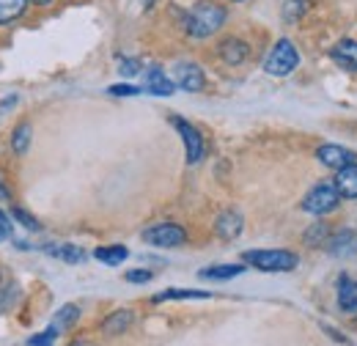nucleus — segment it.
<instances>
[{"instance_id": "obj_3", "label": "nucleus", "mask_w": 357, "mask_h": 346, "mask_svg": "<svg viewBox=\"0 0 357 346\" xmlns=\"http://www.w3.org/2000/svg\"><path fill=\"white\" fill-rule=\"evenodd\" d=\"M300 63V52L297 47L289 42V39H280V42L272 47V52L267 55V63H264V72L272 77H289Z\"/></svg>"}, {"instance_id": "obj_25", "label": "nucleus", "mask_w": 357, "mask_h": 346, "mask_svg": "<svg viewBox=\"0 0 357 346\" xmlns=\"http://www.w3.org/2000/svg\"><path fill=\"white\" fill-rule=\"evenodd\" d=\"M305 242H308L311 248L321 245V242H327V225H324V223H316L311 231L305 234Z\"/></svg>"}, {"instance_id": "obj_8", "label": "nucleus", "mask_w": 357, "mask_h": 346, "mask_svg": "<svg viewBox=\"0 0 357 346\" xmlns=\"http://www.w3.org/2000/svg\"><path fill=\"white\" fill-rule=\"evenodd\" d=\"M176 83L184 88V91H190V93H198V91H204L206 77H204V72H201V66H198V63H178L176 66Z\"/></svg>"}, {"instance_id": "obj_4", "label": "nucleus", "mask_w": 357, "mask_h": 346, "mask_svg": "<svg viewBox=\"0 0 357 346\" xmlns=\"http://www.w3.org/2000/svg\"><path fill=\"white\" fill-rule=\"evenodd\" d=\"M338 204H341V193L335 190V184H316L311 193L305 195V201H303V209L305 212H311V215H330V212H335L338 209Z\"/></svg>"}, {"instance_id": "obj_11", "label": "nucleus", "mask_w": 357, "mask_h": 346, "mask_svg": "<svg viewBox=\"0 0 357 346\" xmlns=\"http://www.w3.org/2000/svg\"><path fill=\"white\" fill-rule=\"evenodd\" d=\"M333 61L338 63V66H344V69H349V72H357V42L352 39H344V42H338L333 47Z\"/></svg>"}, {"instance_id": "obj_2", "label": "nucleus", "mask_w": 357, "mask_h": 346, "mask_svg": "<svg viewBox=\"0 0 357 346\" xmlns=\"http://www.w3.org/2000/svg\"><path fill=\"white\" fill-rule=\"evenodd\" d=\"M242 259L261 272H291L300 264L291 250H248Z\"/></svg>"}, {"instance_id": "obj_33", "label": "nucleus", "mask_w": 357, "mask_h": 346, "mask_svg": "<svg viewBox=\"0 0 357 346\" xmlns=\"http://www.w3.org/2000/svg\"><path fill=\"white\" fill-rule=\"evenodd\" d=\"M69 346H93L91 341H86V338H80V341H75V344H69Z\"/></svg>"}, {"instance_id": "obj_15", "label": "nucleus", "mask_w": 357, "mask_h": 346, "mask_svg": "<svg viewBox=\"0 0 357 346\" xmlns=\"http://www.w3.org/2000/svg\"><path fill=\"white\" fill-rule=\"evenodd\" d=\"M130 324H132V310H116L102 322V333L105 336H119V333H127Z\"/></svg>"}, {"instance_id": "obj_12", "label": "nucleus", "mask_w": 357, "mask_h": 346, "mask_svg": "<svg viewBox=\"0 0 357 346\" xmlns=\"http://www.w3.org/2000/svg\"><path fill=\"white\" fill-rule=\"evenodd\" d=\"M146 91L154 93V96H171L174 93V83L168 80V75L160 66H151L146 72Z\"/></svg>"}, {"instance_id": "obj_20", "label": "nucleus", "mask_w": 357, "mask_h": 346, "mask_svg": "<svg viewBox=\"0 0 357 346\" xmlns=\"http://www.w3.org/2000/svg\"><path fill=\"white\" fill-rule=\"evenodd\" d=\"M127 256H130V250L124 245H110V248H96L93 250V259L107 264V266H119L121 261H127Z\"/></svg>"}, {"instance_id": "obj_23", "label": "nucleus", "mask_w": 357, "mask_h": 346, "mask_svg": "<svg viewBox=\"0 0 357 346\" xmlns=\"http://www.w3.org/2000/svg\"><path fill=\"white\" fill-rule=\"evenodd\" d=\"M28 146H31V124L28 121H22L17 130H14V135H11V149H14V154H25L28 151Z\"/></svg>"}, {"instance_id": "obj_16", "label": "nucleus", "mask_w": 357, "mask_h": 346, "mask_svg": "<svg viewBox=\"0 0 357 346\" xmlns=\"http://www.w3.org/2000/svg\"><path fill=\"white\" fill-rule=\"evenodd\" d=\"M220 58H223L228 66L242 63V61L248 58V44L242 42V39H225V42L220 44Z\"/></svg>"}, {"instance_id": "obj_22", "label": "nucleus", "mask_w": 357, "mask_h": 346, "mask_svg": "<svg viewBox=\"0 0 357 346\" xmlns=\"http://www.w3.org/2000/svg\"><path fill=\"white\" fill-rule=\"evenodd\" d=\"M28 8V0H0V25L17 20Z\"/></svg>"}, {"instance_id": "obj_26", "label": "nucleus", "mask_w": 357, "mask_h": 346, "mask_svg": "<svg viewBox=\"0 0 357 346\" xmlns=\"http://www.w3.org/2000/svg\"><path fill=\"white\" fill-rule=\"evenodd\" d=\"M11 217H14V220H20V223H22L28 231H42L39 220H36L33 215H28V212H22V209H11Z\"/></svg>"}, {"instance_id": "obj_19", "label": "nucleus", "mask_w": 357, "mask_h": 346, "mask_svg": "<svg viewBox=\"0 0 357 346\" xmlns=\"http://www.w3.org/2000/svg\"><path fill=\"white\" fill-rule=\"evenodd\" d=\"M209 292H195V289H165L154 294V303H168V300H209Z\"/></svg>"}, {"instance_id": "obj_28", "label": "nucleus", "mask_w": 357, "mask_h": 346, "mask_svg": "<svg viewBox=\"0 0 357 346\" xmlns=\"http://www.w3.org/2000/svg\"><path fill=\"white\" fill-rule=\"evenodd\" d=\"M119 72L127 75V77H135V75L140 72V63H137L135 58H121V61H119Z\"/></svg>"}, {"instance_id": "obj_27", "label": "nucleus", "mask_w": 357, "mask_h": 346, "mask_svg": "<svg viewBox=\"0 0 357 346\" xmlns=\"http://www.w3.org/2000/svg\"><path fill=\"white\" fill-rule=\"evenodd\" d=\"M55 336H58V330L50 324L45 333H39V336H33L31 341H28V346H52V341H55Z\"/></svg>"}, {"instance_id": "obj_30", "label": "nucleus", "mask_w": 357, "mask_h": 346, "mask_svg": "<svg viewBox=\"0 0 357 346\" xmlns=\"http://www.w3.org/2000/svg\"><path fill=\"white\" fill-rule=\"evenodd\" d=\"M107 93H113V96H135V93H140V88H135V86H110V88H107Z\"/></svg>"}, {"instance_id": "obj_13", "label": "nucleus", "mask_w": 357, "mask_h": 346, "mask_svg": "<svg viewBox=\"0 0 357 346\" xmlns=\"http://www.w3.org/2000/svg\"><path fill=\"white\" fill-rule=\"evenodd\" d=\"M335 190L341 193V198H357V163L335 173Z\"/></svg>"}, {"instance_id": "obj_14", "label": "nucleus", "mask_w": 357, "mask_h": 346, "mask_svg": "<svg viewBox=\"0 0 357 346\" xmlns=\"http://www.w3.org/2000/svg\"><path fill=\"white\" fill-rule=\"evenodd\" d=\"M338 305L347 313H357V280L347 278V275L338 280Z\"/></svg>"}, {"instance_id": "obj_21", "label": "nucleus", "mask_w": 357, "mask_h": 346, "mask_svg": "<svg viewBox=\"0 0 357 346\" xmlns=\"http://www.w3.org/2000/svg\"><path fill=\"white\" fill-rule=\"evenodd\" d=\"M77 316H80V308L77 305H63L61 310H58V316L52 319V327L61 333V330H69L75 322H77Z\"/></svg>"}, {"instance_id": "obj_6", "label": "nucleus", "mask_w": 357, "mask_h": 346, "mask_svg": "<svg viewBox=\"0 0 357 346\" xmlns=\"http://www.w3.org/2000/svg\"><path fill=\"white\" fill-rule=\"evenodd\" d=\"M171 124L178 130L181 135V140H184V151H187V163L190 165H195V163H201V157H204V137H201V132L195 130L190 121H184V119H178L174 116L171 119Z\"/></svg>"}, {"instance_id": "obj_10", "label": "nucleus", "mask_w": 357, "mask_h": 346, "mask_svg": "<svg viewBox=\"0 0 357 346\" xmlns=\"http://www.w3.org/2000/svg\"><path fill=\"white\" fill-rule=\"evenodd\" d=\"M242 215L239 212H223V215L218 217V223H215V228H218V236L225 239V242H231V239H236L239 234H242Z\"/></svg>"}, {"instance_id": "obj_9", "label": "nucleus", "mask_w": 357, "mask_h": 346, "mask_svg": "<svg viewBox=\"0 0 357 346\" xmlns=\"http://www.w3.org/2000/svg\"><path fill=\"white\" fill-rule=\"evenodd\" d=\"M327 245H330V253H333L335 259H349V256L357 253V236L349 228H344V231H338L335 236H330Z\"/></svg>"}, {"instance_id": "obj_1", "label": "nucleus", "mask_w": 357, "mask_h": 346, "mask_svg": "<svg viewBox=\"0 0 357 346\" xmlns=\"http://www.w3.org/2000/svg\"><path fill=\"white\" fill-rule=\"evenodd\" d=\"M225 17H228V11H225L220 3L201 0V3H195V6L187 11V17H184V31H187L192 39H206V36H212V33H218V31L223 28Z\"/></svg>"}, {"instance_id": "obj_5", "label": "nucleus", "mask_w": 357, "mask_h": 346, "mask_svg": "<svg viewBox=\"0 0 357 346\" xmlns=\"http://www.w3.org/2000/svg\"><path fill=\"white\" fill-rule=\"evenodd\" d=\"M143 239L154 248H178L187 242V234L176 223H157V225L143 231Z\"/></svg>"}, {"instance_id": "obj_7", "label": "nucleus", "mask_w": 357, "mask_h": 346, "mask_svg": "<svg viewBox=\"0 0 357 346\" xmlns=\"http://www.w3.org/2000/svg\"><path fill=\"white\" fill-rule=\"evenodd\" d=\"M316 157H319V163L321 165H327V168H333V171H341V168H347V165H352L355 163V151L352 149H344V146H335V143H327V146H321L319 151H316Z\"/></svg>"}, {"instance_id": "obj_32", "label": "nucleus", "mask_w": 357, "mask_h": 346, "mask_svg": "<svg viewBox=\"0 0 357 346\" xmlns=\"http://www.w3.org/2000/svg\"><path fill=\"white\" fill-rule=\"evenodd\" d=\"M0 201H11V193H8V187L3 184V179H0Z\"/></svg>"}, {"instance_id": "obj_31", "label": "nucleus", "mask_w": 357, "mask_h": 346, "mask_svg": "<svg viewBox=\"0 0 357 346\" xmlns=\"http://www.w3.org/2000/svg\"><path fill=\"white\" fill-rule=\"evenodd\" d=\"M11 239V223H8V215L0 209V242Z\"/></svg>"}, {"instance_id": "obj_29", "label": "nucleus", "mask_w": 357, "mask_h": 346, "mask_svg": "<svg viewBox=\"0 0 357 346\" xmlns=\"http://www.w3.org/2000/svg\"><path fill=\"white\" fill-rule=\"evenodd\" d=\"M127 280L130 283H149L151 280V272L149 269H132V272H127Z\"/></svg>"}, {"instance_id": "obj_24", "label": "nucleus", "mask_w": 357, "mask_h": 346, "mask_svg": "<svg viewBox=\"0 0 357 346\" xmlns=\"http://www.w3.org/2000/svg\"><path fill=\"white\" fill-rule=\"evenodd\" d=\"M308 3H311V0H283V17H286L289 22H294V20H300V17L305 14V8H308Z\"/></svg>"}, {"instance_id": "obj_34", "label": "nucleus", "mask_w": 357, "mask_h": 346, "mask_svg": "<svg viewBox=\"0 0 357 346\" xmlns=\"http://www.w3.org/2000/svg\"><path fill=\"white\" fill-rule=\"evenodd\" d=\"M31 3H39V6H47V3H52V0H31Z\"/></svg>"}, {"instance_id": "obj_17", "label": "nucleus", "mask_w": 357, "mask_h": 346, "mask_svg": "<svg viewBox=\"0 0 357 346\" xmlns=\"http://www.w3.org/2000/svg\"><path fill=\"white\" fill-rule=\"evenodd\" d=\"M242 272H245L242 264H218V266L201 269L198 275H201L204 280H231V278H236V275H242Z\"/></svg>"}, {"instance_id": "obj_18", "label": "nucleus", "mask_w": 357, "mask_h": 346, "mask_svg": "<svg viewBox=\"0 0 357 346\" xmlns=\"http://www.w3.org/2000/svg\"><path fill=\"white\" fill-rule=\"evenodd\" d=\"M45 253L52 256V259L66 261V264H80V261H86V250H80L77 245H47Z\"/></svg>"}]
</instances>
